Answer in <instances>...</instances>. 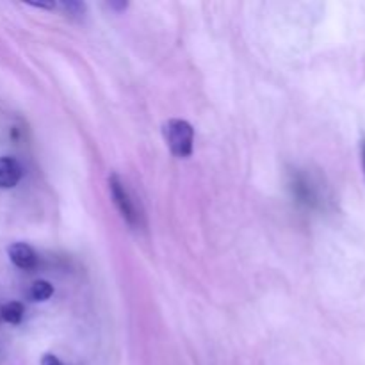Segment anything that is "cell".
<instances>
[{
	"mask_svg": "<svg viewBox=\"0 0 365 365\" xmlns=\"http://www.w3.org/2000/svg\"><path fill=\"white\" fill-rule=\"evenodd\" d=\"M21 166L13 157H0V189H11L20 182Z\"/></svg>",
	"mask_w": 365,
	"mask_h": 365,
	"instance_id": "obj_4",
	"label": "cell"
},
{
	"mask_svg": "<svg viewBox=\"0 0 365 365\" xmlns=\"http://www.w3.org/2000/svg\"><path fill=\"white\" fill-rule=\"evenodd\" d=\"M41 365H63L61 364V360L57 359V356L53 355H45L41 359Z\"/></svg>",
	"mask_w": 365,
	"mask_h": 365,
	"instance_id": "obj_7",
	"label": "cell"
},
{
	"mask_svg": "<svg viewBox=\"0 0 365 365\" xmlns=\"http://www.w3.org/2000/svg\"><path fill=\"white\" fill-rule=\"evenodd\" d=\"M0 317H2V321H6L9 324L21 323V319H24V305L18 302L7 303L0 310Z\"/></svg>",
	"mask_w": 365,
	"mask_h": 365,
	"instance_id": "obj_5",
	"label": "cell"
},
{
	"mask_svg": "<svg viewBox=\"0 0 365 365\" xmlns=\"http://www.w3.org/2000/svg\"><path fill=\"white\" fill-rule=\"evenodd\" d=\"M52 294H53V287L45 280L34 282L31 287V292H29L32 302H46Z\"/></svg>",
	"mask_w": 365,
	"mask_h": 365,
	"instance_id": "obj_6",
	"label": "cell"
},
{
	"mask_svg": "<svg viewBox=\"0 0 365 365\" xmlns=\"http://www.w3.org/2000/svg\"><path fill=\"white\" fill-rule=\"evenodd\" d=\"M109 185H110V195H113L114 203H116L118 210L121 212L123 220L127 221L128 225H132V227H135V225L139 223L138 205H135L134 198H132L127 185L123 184V180H121L118 175H110Z\"/></svg>",
	"mask_w": 365,
	"mask_h": 365,
	"instance_id": "obj_2",
	"label": "cell"
},
{
	"mask_svg": "<svg viewBox=\"0 0 365 365\" xmlns=\"http://www.w3.org/2000/svg\"><path fill=\"white\" fill-rule=\"evenodd\" d=\"M7 253H9L11 262L20 267V269H32L38 264V257H36L34 250L25 245V242H14L13 246H9Z\"/></svg>",
	"mask_w": 365,
	"mask_h": 365,
	"instance_id": "obj_3",
	"label": "cell"
},
{
	"mask_svg": "<svg viewBox=\"0 0 365 365\" xmlns=\"http://www.w3.org/2000/svg\"><path fill=\"white\" fill-rule=\"evenodd\" d=\"M164 139L175 157H189L192 153L195 130L184 120H170L163 127Z\"/></svg>",
	"mask_w": 365,
	"mask_h": 365,
	"instance_id": "obj_1",
	"label": "cell"
},
{
	"mask_svg": "<svg viewBox=\"0 0 365 365\" xmlns=\"http://www.w3.org/2000/svg\"><path fill=\"white\" fill-rule=\"evenodd\" d=\"M362 160H364V170H365V141L362 145Z\"/></svg>",
	"mask_w": 365,
	"mask_h": 365,
	"instance_id": "obj_8",
	"label": "cell"
}]
</instances>
